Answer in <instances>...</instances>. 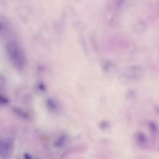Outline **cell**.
I'll return each mask as SVG.
<instances>
[]
</instances>
